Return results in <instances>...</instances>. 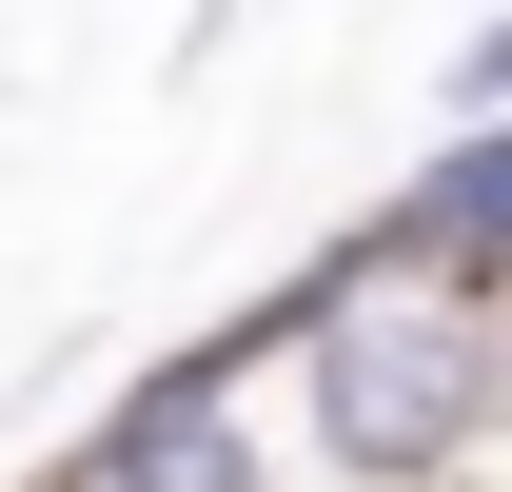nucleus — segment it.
Here are the masks:
<instances>
[{
  "instance_id": "nucleus-1",
  "label": "nucleus",
  "mask_w": 512,
  "mask_h": 492,
  "mask_svg": "<svg viewBox=\"0 0 512 492\" xmlns=\"http://www.w3.org/2000/svg\"><path fill=\"white\" fill-rule=\"evenodd\" d=\"M276 355L316 394V473L335 492H434L493 453V394H512V335L493 296H434V276H394L375 237H335L296 296H276Z\"/></svg>"
},
{
  "instance_id": "nucleus-2",
  "label": "nucleus",
  "mask_w": 512,
  "mask_h": 492,
  "mask_svg": "<svg viewBox=\"0 0 512 492\" xmlns=\"http://www.w3.org/2000/svg\"><path fill=\"white\" fill-rule=\"evenodd\" d=\"M60 492H256V433H237V355H178V374H138V394L99 414V453H79Z\"/></svg>"
},
{
  "instance_id": "nucleus-3",
  "label": "nucleus",
  "mask_w": 512,
  "mask_h": 492,
  "mask_svg": "<svg viewBox=\"0 0 512 492\" xmlns=\"http://www.w3.org/2000/svg\"><path fill=\"white\" fill-rule=\"evenodd\" d=\"M375 256L434 276V296H493V276H512V158H493V138H434V178L375 217Z\"/></svg>"
}]
</instances>
